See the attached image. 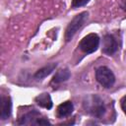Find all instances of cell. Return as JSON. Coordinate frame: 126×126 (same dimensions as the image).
<instances>
[{
	"label": "cell",
	"instance_id": "cell-1",
	"mask_svg": "<svg viewBox=\"0 0 126 126\" xmlns=\"http://www.w3.org/2000/svg\"><path fill=\"white\" fill-rule=\"evenodd\" d=\"M83 106L85 111L94 118H101L106 112L105 104L102 98L97 94H91L86 96L83 100Z\"/></svg>",
	"mask_w": 126,
	"mask_h": 126
},
{
	"label": "cell",
	"instance_id": "cell-2",
	"mask_svg": "<svg viewBox=\"0 0 126 126\" xmlns=\"http://www.w3.org/2000/svg\"><path fill=\"white\" fill-rule=\"evenodd\" d=\"M88 18H89V13L87 11H84L76 15L71 20V22L68 24L65 30V41L66 42H69L74 37V35L77 33V32H79V30L82 29V27L88 21Z\"/></svg>",
	"mask_w": 126,
	"mask_h": 126
},
{
	"label": "cell",
	"instance_id": "cell-3",
	"mask_svg": "<svg viewBox=\"0 0 126 126\" xmlns=\"http://www.w3.org/2000/svg\"><path fill=\"white\" fill-rule=\"evenodd\" d=\"M19 125H51L50 121L45 117H42L40 112L36 109H32L29 112L23 114L19 120Z\"/></svg>",
	"mask_w": 126,
	"mask_h": 126
},
{
	"label": "cell",
	"instance_id": "cell-4",
	"mask_svg": "<svg viewBox=\"0 0 126 126\" xmlns=\"http://www.w3.org/2000/svg\"><path fill=\"white\" fill-rule=\"evenodd\" d=\"M99 43H100L99 36L96 33L92 32V33H89V34L85 35L81 39V41L78 44V47L84 53H86V54H92V53L95 52L98 49Z\"/></svg>",
	"mask_w": 126,
	"mask_h": 126
},
{
	"label": "cell",
	"instance_id": "cell-5",
	"mask_svg": "<svg viewBox=\"0 0 126 126\" xmlns=\"http://www.w3.org/2000/svg\"><path fill=\"white\" fill-rule=\"evenodd\" d=\"M95 80L105 89H110L115 84V75L106 66H99L95 69Z\"/></svg>",
	"mask_w": 126,
	"mask_h": 126
},
{
	"label": "cell",
	"instance_id": "cell-6",
	"mask_svg": "<svg viewBox=\"0 0 126 126\" xmlns=\"http://www.w3.org/2000/svg\"><path fill=\"white\" fill-rule=\"evenodd\" d=\"M118 50V43L112 34H105L102 38L101 51L107 55H113Z\"/></svg>",
	"mask_w": 126,
	"mask_h": 126
},
{
	"label": "cell",
	"instance_id": "cell-7",
	"mask_svg": "<svg viewBox=\"0 0 126 126\" xmlns=\"http://www.w3.org/2000/svg\"><path fill=\"white\" fill-rule=\"evenodd\" d=\"M12 114V99L9 95H1V120L8 119Z\"/></svg>",
	"mask_w": 126,
	"mask_h": 126
},
{
	"label": "cell",
	"instance_id": "cell-8",
	"mask_svg": "<svg viewBox=\"0 0 126 126\" xmlns=\"http://www.w3.org/2000/svg\"><path fill=\"white\" fill-rule=\"evenodd\" d=\"M57 63L56 62H53V63H49L45 66H43L42 68L38 69L34 74H33V79L35 81H41L43 80L44 78H46L47 76H49L57 67Z\"/></svg>",
	"mask_w": 126,
	"mask_h": 126
},
{
	"label": "cell",
	"instance_id": "cell-9",
	"mask_svg": "<svg viewBox=\"0 0 126 126\" xmlns=\"http://www.w3.org/2000/svg\"><path fill=\"white\" fill-rule=\"evenodd\" d=\"M74 111V104L71 100H66L60 103L57 107L56 115L58 118H65L70 116Z\"/></svg>",
	"mask_w": 126,
	"mask_h": 126
},
{
	"label": "cell",
	"instance_id": "cell-10",
	"mask_svg": "<svg viewBox=\"0 0 126 126\" xmlns=\"http://www.w3.org/2000/svg\"><path fill=\"white\" fill-rule=\"evenodd\" d=\"M71 77V72L68 68H62V69H59L55 72L54 76L52 77V80H51V83L52 84H61V83H64L66 81H68Z\"/></svg>",
	"mask_w": 126,
	"mask_h": 126
},
{
	"label": "cell",
	"instance_id": "cell-11",
	"mask_svg": "<svg viewBox=\"0 0 126 126\" xmlns=\"http://www.w3.org/2000/svg\"><path fill=\"white\" fill-rule=\"evenodd\" d=\"M34 101L36 102L37 105H39L40 107L46 108V109H51L53 106V102L51 99V96L48 93H42L39 94L38 95H36L34 97Z\"/></svg>",
	"mask_w": 126,
	"mask_h": 126
},
{
	"label": "cell",
	"instance_id": "cell-12",
	"mask_svg": "<svg viewBox=\"0 0 126 126\" xmlns=\"http://www.w3.org/2000/svg\"><path fill=\"white\" fill-rule=\"evenodd\" d=\"M91 0H72L71 2V8L73 9H77L80 7H83L85 5H87Z\"/></svg>",
	"mask_w": 126,
	"mask_h": 126
},
{
	"label": "cell",
	"instance_id": "cell-13",
	"mask_svg": "<svg viewBox=\"0 0 126 126\" xmlns=\"http://www.w3.org/2000/svg\"><path fill=\"white\" fill-rule=\"evenodd\" d=\"M120 105H121V108L123 110V112L126 114V95H124L121 100H120Z\"/></svg>",
	"mask_w": 126,
	"mask_h": 126
},
{
	"label": "cell",
	"instance_id": "cell-14",
	"mask_svg": "<svg viewBox=\"0 0 126 126\" xmlns=\"http://www.w3.org/2000/svg\"><path fill=\"white\" fill-rule=\"evenodd\" d=\"M121 7L123 10L126 11V0H121Z\"/></svg>",
	"mask_w": 126,
	"mask_h": 126
}]
</instances>
